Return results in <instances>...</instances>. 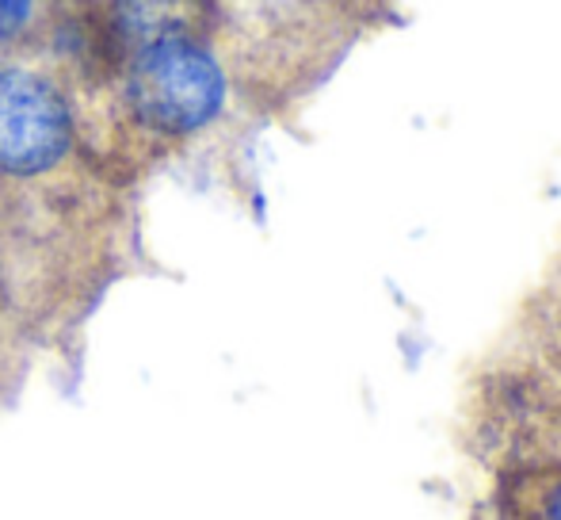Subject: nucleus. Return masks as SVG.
I'll use <instances>...</instances> for the list:
<instances>
[{"label":"nucleus","mask_w":561,"mask_h":520,"mask_svg":"<svg viewBox=\"0 0 561 520\" xmlns=\"http://www.w3.org/2000/svg\"><path fill=\"white\" fill-rule=\"evenodd\" d=\"M123 134L149 146L192 138L222 115L226 69L207 43H157L118 66L115 89Z\"/></svg>","instance_id":"1"},{"label":"nucleus","mask_w":561,"mask_h":520,"mask_svg":"<svg viewBox=\"0 0 561 520\" xmlns=\"http://www.w3.org/2000/svg\"><path fill=\"white\" fill-rule=\"evenodd\" d=\"M81 157L73 97L46 69L0 66V184H27Z\"/></svg>","instance_id":"2"},{"label":"nucleus","mask_w":561,"mask_h":520,"mask_svg":"<svg viewBox=\"0 0 561 520\" xmlns=\"http://www.w3.org/2000/svg\"><path fill=\"white\" fill-rule=\"evenodd\" d=\"M104 31L118 58L157 43H207L222 27L218 0H104Z\"/></svg>","instance_id":"3"},{"label":"nucleus","mask_w":561,"mask_h":520,"mask_svg":"<svg viewBox=\"0 0 561 520\" xmlns=\"http://www.w3.org/2000/svg\"><path fill=\"white\" fill-rule=\"evenodd\" d=\"M38 0H0V43H15L35 23Z\"/></svg>","instance_id":"4"},{"label":"nucleus","mask_w":561,"mask_h":520,"mask_svg":"<svg viewBox=\"0 0 561 520\" xmlns=\"http://www.w3.org/2000/svg\"><path fill=\"white\" fill-rule=\"evenodd\" d=\"M542 520H561V483L550 486L547 501H542Z\"/></svg>","instance_id":"5"}]
</instances>
